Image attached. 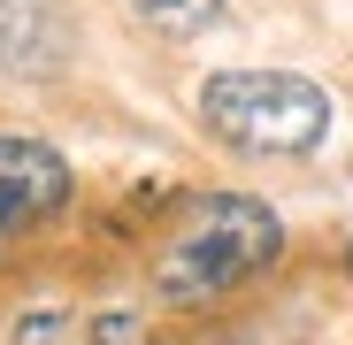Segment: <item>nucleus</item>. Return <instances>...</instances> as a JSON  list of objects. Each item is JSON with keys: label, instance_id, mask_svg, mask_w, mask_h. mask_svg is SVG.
<instances>
[{"label": "nucleus", "instance_id": "f257e3e1", "mask_svg": "<svg viewBox=\"0 0 353 345\" xmlns=\"http://www.w3.org/2000/svg\"><path fill=\"white\" fill-rule=\"evenodd\" d=\"M276 253H284V222H276L269 200L208 192L169 230V246L154 261V292L176 300V307H208L223 292H239V284H254L261 269H276Z\"/></svg>", "mask_w": 353, "mask_h": 345}, {"label": "nucleus", "instance_id": "f03ea898", "mask_svg": "<svg viewBox=\"0 0 353 345\" xmlns=\"http://www.w3.org/2000/svg\"><path fill=\"white\" fill-rule=\"evenodd\" d=\"M200 123L230 146V154H261V161H292L315 154L330 131V92L300 70H215L200 85Z\"/></svg>", "mask_w": 353, "mask_h": 345}, {"label": "nucleus", "instance_id": "7ed1b4c3", "mask_svg": "<svg viewBox=\"0 0 353 345\" xmlns=\"http://www.w3.org/2000/svg\"><path fill=\"white\" fill-rule=\"evenodd\" d=\"M62 207H70V161L46 138L8 131L0 138V246L23 238V230H39V222H54Z\"/></svg>", "mask_w": 353, "mask_h": 345}, {"label": "nucleus", "instance_id": "20e7f679", "mask_svg": "<svg viewBox=\"0 0 353 345\" xmlns=\"http://www.w3.org/2000/svg\"><path fill=\"white\" fill-rule=\"evenodd\" d=\"M70 62V0H0V70L8 77H62Z\"/></svg>", "mask_w": 353, "mask_h": 345}, {"label": "nucleus", "instance_id": "39448f33", "mask_svg": "<svg viewBox=\"0 0 353 345\" xmlns=\"http://www.w3.org/2000/svg\"><path fill=\"white\" fill-rule=\"evenodd\" d=\"M131 8H139L146 23H161L169 39H192V31L223 23V0H131Z\"/></svg>", "mask_w": 353, "mask_h": 345}, {"label": "nucleus", "instance_id": "423d86ee", "mask_svg": "<svg viewBox=\"0 0 353 345\" xmlns=\"http://www.w3.org/2000/svg\"><path fill=\"white\" fill-rule=\"evenodd\" d=\"M345 269H353V246H345Z\"/></svg>", "mask_w": 353, "mask_h": 345}]
</instances>
